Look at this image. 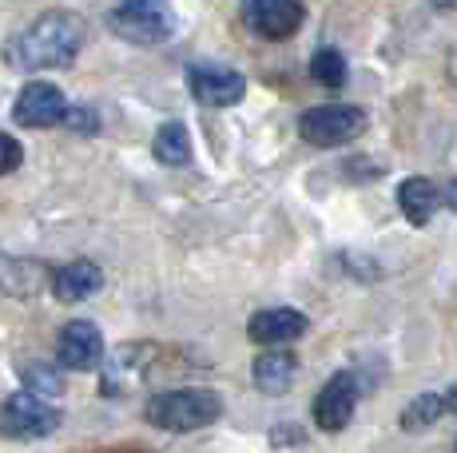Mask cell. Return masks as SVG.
<instances>
[{"instance_id":"1","label":"cell","mask_w":457,"mask_h":453,"mask_svg":"<svg viewBox=\"0 0 457 453\" xmlns=\"http://www.w3.org/2000/svg\"><path fill=\"white\" fill-rule=\"evenodd\" d=\"M84 21L76 12L52 8L40 12L29 29H21L4 45V60L16 72H44V68H72L84 48Z\"/></svg>"},{"instance_id":"2","label":"cell","mask_w":457,"mask_h":453,"mask_svg":"<svg viewBox=\"0 0 457 453\" xmlns=\"http://www.w3.org/2000/svg\"><path fill=\"white\" fill-rule=\"evenodd\" d=\"M144 417L167 433H191L223 417V398L215 390H167V394L147 398Z\"/></svg>"},{"instance_id":"3","label":"cell","mask_w":457,"mask_h":453,"mask_svg":"<svg viewBox=\"0 0 457 453\" xmlns=\"http://www.w3.org/2000/svg\"><path fill=\"white\" fill-rule=\"evenodd\" d=\"M104 21H108V29L116 32L120 40H128V45L155 48V45H167V40L175 37L171 8L155 4V0H131V4H120V8H112Z\"/></svg>"},{"instance_id":"4","label":"cell","mask_w":457,"mask_h":453,"mask_svg":"<svg viewBox=\"0 0 457 453\" xmlns=\"http://www.w3.org/2000/svg\"><path fill=\"white\" fill-rule=\"evenodd\" d=\"M362 132H366V111L350 108V103H322V108L303 111V119H298V136L311 147H342Z\"/></svg>"},{"instance_id":"5","label":"cell","mask_w":457,"mask_h":453,"mask_svg":"<svg viewBox=\"0 0 457 453\" xmlns=\"http://www.w3.org/2000/svg\"><path fill=\"white\" fill-rule=\"evenodd\" d=\"M60 425V409L48 406L44 398H32L29 390L12 394L4 406H0V433L16 441H40L48 433H56Z\"/></svg>"},{"instance_id":"6","label":"cell","mask_w":457,"mask_h":453,"mask_svg":"<svg viewBox=\"0 0 457 453\" xmlns=\"http://www.w3.org/2000/svg\"><path fill=\"white\" fill-rule=\"evenodd\" d=\"M187 84H191V95H195L199 103H211V108H231V103H239L243 92H247V80H243L239 68L215 64V60L191 64Z\"/></svg>"},{"instance_id":"7","label":"cell","mask_w":457,"mask_h":453,"mask_svg":"<svg viewBox=\"0 0 457 453\" xmlns=\"http://www.w3.org/2000/svg\"><path fill=\"white\" fill-rule=\"evenodd\" d=\"M64 111H68V100L56 84L48 80H32L24 84L21 95H16V108H12V119L21 128H32V132H44V128H56L64 124Z\"/></svg>"},{"instance_id":"8","label":"cell","mask_w":457,"mask_h":453,"mask_svg":"<svg viewBox=\"0 0 457 453\" xmlns=\"http://www.w3.org/2000/svg\"><path fill=\"white\" fill-rule=\"evenodd\" d=\"M303 21H306V8L298 0H251V4H243V24L259 40L295 37Z\"/></svg>"},{"instance_id":"9","label":"cell","mask_w":457,"mask_h":453,"mask_svg":"<svg viewBox=\"0 0 457 453\" xmlns=\"http://www.w3.org/2000/svg\"><path fill=\"white\" fill-rule=\"evenodd\" d=\"M104 354L108 350H104L100 326L87 318L68 322L56 338V362L64 366V370H96V366L104 362Z\"/></svg>"},{"instance_id":"10","label":"cell","mask_w":457,"mask_h":453,"mask_svg":"<svg viewBox=\"0 0 457 453\" xmlns=\"http://www.w3.org/2000/svg\"><path fill=\"white\" fill-rule=\"evenodd\" d=\"M354 406H358V378L354 374H334L319 390V398H314V425L322 433L346 430L350 417H354Z\"/></svg>"},{"instance_id":"11","label":"cell","mask_w":457,"mask_h":453,"mask_svg":"<svg viewBox=\"0 0 457 453\" xmlns=\"http://www.w3.org/2000/svg\"><path fill=\"white\" fill-rule=\"evenodd\" d=\"M306 334V315L295 307H275V310H259L247 322V338L254 346H283Z\"/></svg>"},{"instance_id":"12","label":"cell","mask_w":457,"mask_h":453,"mask_svg":"<svg viewBox=\"0 0 457 453\" xmlns=\"http://www.w3.org/2000/svg\"><path fill=\"white\" fill-rule=\"evenodd\" d=\"M48 286H52V294H56L60 302H84V299H92V294H100L104 271L92 263V259H76V263L52 271Z\"/></svg>"},{"instance_id":"13","label":"cell","mask_w":457,"mask_h":453,"mask_svg":"<svg viewBox=\"0 0 457 453\" xmlns=\"http://www.w3.org/2000/svg\"><path fill=\"white\" fill-rule=\"evenodd\" d=\"M254 386L262 390V394L278 398L287 394V390L295 386V374H298V358L291 350H262L259 358H254Z\"/></svg>"},{"instance_id":"14","label":"cell","mask_w":457,"mask_h":453,"mask_svg":"<svg viewBox=\"0 0 457 453\" xmlns=\"http://www.w3.org/2000/svg\"><path fill=\"white\" fill-rule=\"evenodd\" d=\"M437 203H442V195H437V187L429 179H402V187H398V207H402V215H406L414 226H426L429 219H434V211H437Z\"/></svg>"},{"instance_id":"15","label":"cell","mask_w":457,"mask_h":453,"mask_svg":"<svg viewBox=\"0 0 457 453\" xmlns=\"http://www.w3.org/2000/svg\"><path fill=\"white\" fill-rule=\"evenodd\" d=\"M44 278H48V275H44L40 263L0 255V291H4V294H37Z\"/></svg>"},{"instance_id":"16","label":"cell","mask_w":457,"mask_h":453,"mask_svg":"<svg viewBox=\"0 0 457 453\" xmlns=\"http://www.w3.org/2000/svg\"><path fill=\"white\" fill-rule=\"evenodd\" d=\"M152 152H155V160H160V163H167V168H187V163H191V136H187V128H183L179 119L163 124L160 132H155Z\"/></svg>"},{"instance_id":"17","label":"cell","mask_w":457,"mask_h":453,"mask_svg":"<svg viewBox=\"0 0 457 453\" xmlns=\"http://www.w3.org/2000/svg\"><path fill=\"white\" fill-rule=\"evenodd\" d=\"M350 68H346V56H342L338 48H319L311 56V80L322 84L327 92H338L342 84H346Z\"/></svg>"},{"instance_id":"18","label":"cell","mask_w":457,"mask_h":453,"mask_svg":"<svg viewBox=\"0 0 457 453\" xmlns=\"http://www.w3.org/2000/svg\"><path fill=\"white\" fill-rule=\"evenodd\" d=\"M442 414H445L442 394H418L414 402H410V406L398 414V425H402L406 433H421V430H429V425H434Z\"/></svg>"},{"instance_id":"19","label":"cell","mask_w":457,"mask_h":453,"mask_svg":"<svg viewBox=\"0 0 457 453\" xmlns=\"http://www.w3.org/2000/svg\"><path fill=\"white\" fill-rule=\"evenodd\" d=\"M24 386H29L32 398H56L64 394V378L52 366H24Z\"/></svg>"},{"instance_id":"20","label":"cell","mask_w":457,"mask_h":453,"mask_svg":"<svg viewBox=\"0 0 457 453\" xmlns=\"http://www.w3.org/2000/svg\"><path fill=\"white\" fill-rule=\"evenodd\" d=\"M24 163V147L21 139H12L8 132H0V176H12L16 168Z\"/></svg>"},{"instance_id":"21","label":"cell","mask_w":457,"mask_h":453,"mask_svg":"<svg viewBox=\"0 0 457 453\" xmlns=\"http://www.w3.org/2000/svg\"><path fill=\"white\" fill-rule=\"evenodd\" d=\"M64 124L72 128V132H80V136H96V132H100L96 111L92 108H72V103H68V111H64Z\"/></svg>"},{"instance_id":"22","label":"cell","mask_w":457,"mask_h":453,"mask_svg":"<svg viewBox=\"0 0 457 453\" xmlns=\"http://www.w3.org/2000/svg\"><path fill=\"white\" fill-rule=\"evenodd\" d=\"M445 207H450V211H457V179L450 183V191H445Z\"/></svg>"},{"instance_id":"23","label":"cell","mask_w":457,"mask_h":453,"mask_svg":"<svg viewBox=\"0 0 457 453\" xmlns=\"http://www.w3.org/2000/svg\"><path fill=\"white\" fill-rule=\"evenodd\" d=\"M442 402H445V414H457V386L450 390V394H445L442 398Z\"/></svg>"}]
</instances>
